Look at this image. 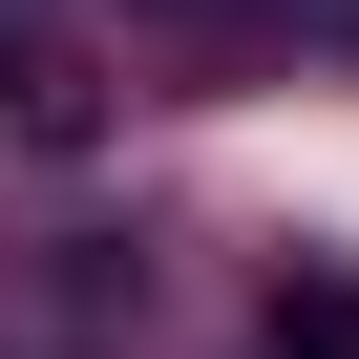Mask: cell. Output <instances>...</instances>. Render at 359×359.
I'll use <instances>...</instances> for the list:
<instances>
[{
  "label": "cell",
  "instance_id": "1",
  "mask_svg": "<svg viewBox=\"0 0 359 359\" xmlns=\"http://www.w3.org/2000/svg\"><path fill=\"white\" fill-rule=\"evenodd\" d=\"M127 22H169V43H254V22H296V0H127Z\"/></svg>",
  "mask_w": 359,
  "mask_h": 359
},
{
  "label": "cell",
  "instance_id": "2",
  "mask_svg": "<svg viewBox=\"0 0 359 359\" xmlns=\"http://www.w3.org/2000/svg\"><path fill=\"white\" fill-rule=\"evenodd\" d=\"M0 64H22V0H0Z\"/></svg>",
  "mask_w": 359,
  "mask_h": 359
}]
</instances>
